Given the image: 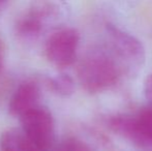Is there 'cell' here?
Instances as JSON below:
<instances>
[{
    "mask_svg": "<svg viewBox=\"0 0 152 151\" xmlns=\"http://www.w3.org/2000/svg\"><path fill=\"white\" fill-rule=\"evenodd\" d=\"M78 78L89 93H99L111 88L119 79L115 61L104 53H94L83 59L78 67Z\"/></svg>",
    "mask_w": 152,
    "mask_h": 151,
    "instance_id": "6da1fadb",
    "label": "cell"
},
{
    "mask_svg": "<svg viewBox=\"0 0 152 151\" xmlns=\"http://www.w3.org/2000/svg\"><path fill=\"white\" fill-rule=\"evenodd\" d=\"M108 126L116 135L141 148H152V106L136 115L118 114L109 118Z\"/></svg>",
    "mask_w": 152,
    "mask_h": 151,
    "instance_id": "7a4b0ae2",
    "label": "cell"
},
{
    "mask_svg": "<svg viewBox=\"0 0 152 151\" xmlns=\"http://www.w3.org/2000/svg\"><path fill=\"white\" fill-rule=\"evenodd\" d=\"M79 40V33L74 28H62L55 31L46 42V57L57 67L69 66L77 58Z\"/></svg>",
    "mask_w": 152,
    "mask_h": 151,
    "instance_id": "3957f363",
    "label": "cell"
},
{
    "mask_svg": "<svg viewBox=\"0 0 152 151\" xmlns=\"http://www.w3.org/2000/svg\"><path fill=\"white\" fill-rule=\"evenodd\" d=\"M23 133L42 151L50 146L54 137V120L46 108L36 107L21 117Z\"/></svg>",
    "mask_w": 152,
    "mask_h": 151,
    "instance_id": "277c9868",
    "label": "cell"
},
{
    "mask_svg": "<svg viewBox=\"0 0 152 151\" xmlns=\"http://www.w3.org/2000/svg\"><path fill=\"white\" fill-rule=\"evenodd\" d=\"M107 30L117 55L128 66L137 67L144 63L145 49L138 38L112 24L107 26Z\"/></svg>",
    "mask_w": 152,
    "mask_h": 151,
    "instance_id": "5b68a950",
    "label": "cell"
},
{
    "mask_svg": "<svg viewBox=\"0 0 152 151\" xmlns=\"http://www.w3.org/2000/svg\"><path fill=\"white\" fill-rule=\"evenodd\" d=\"M39 89L33 82H25L19 86L10 99L8 111L12 116L22 117L30 110L37 107Z\"/></svg>",
    "mask_w": 152,
    "mask_h": 151,
    "instance_id": "8992f818",
    "label": "cell"
},
{
    "mask_svg": "<svg viewBox=\"0 0 152 151\" xmlns=\"http://www.w3.org/2000/svg\"><path fill=\"white\" fill-rule=\"evenodd\" d=\"M53 9L50 4L40 3L34 6L30 12H28L18 23V31L23 35L32 36L37 34L42 29V24L52 14Z\"/></svg>",
    "mask_w": 152,
    "mask_h": 151,
    "instance_id": "52a82bcc",
    "label": "cell"
},
{
    "mask_svg": "<svg viewBox=\"0 0 152 151\" xmlns=\"http://www.w3.org/2000/svg\"><path fill=\"white\" fill-rule=\"evenodd\" d=\"M1 151H40L38 150L23 131L18 129L5 131L0 137Z\"/></svg>",
    "mask_w": 152,
    "mask_h": 151,
    "instance_id": "ba28073f",
    "label": "cell"
},
{
    "mask_svg": "<svg viewBox=\"0 0 152 151\" xmlns=\"http://www.w3.org/2000/svg\"><path fill=\"white\" fill-rule=\"evenodd\" d=\"M50 85L53 88V90L56 91L60 95H69L74 92L75 83L72 77L68 75H59L56 78H53L50 80Z\"/></svg>",
    "mask_w": 152,
    "mask_h": 151,
    "instance_id": "9c48e42d",
    "label": "cell"
},
{
    "mask_svg": "<svg viewBox=\"0 0 152 151\" xmlns=\"http://www.w3.org/2000/svg\"><path fill=\"white\" fill-rule=\"evenodd\" d=\"M58 151H92V149L86 142L79 138L69 137L62 141L58 147Z\"/></svg>",
    "mask_w": 152,
    "mask_h": 151,
    "instance_id": "30bf717a",
    "label": "cell"
},
{
    "mask_svg": "<svg viewBox=\"0 0 152 151\" xmlns=\"http://www.w3.org/2000/svg\"><path fill=\"white\" fill-rule=\"evenodd\" d=\"M144 93L149 101V106H152V74H150L144 82Z\"/></svg>",
    "mask_w": 152,
    "mask_h": 151,
    "instance_id": "8fae6325",
    "label": "cell"
},
{
    "mask_svg": "<svg viewBox=\"0 0 152 151\" xmlns=\"http://www.w3.org/2000/svg\"><path fill=\"white\" fill-rule=\"evenodd\" d=\"M2 63H3V48H2V44L0 42V69L2 67Z\"/></svg>",
    "mask_w": 152,
    "mask_h": 151,
    "instance_id": "7c38bea8",
    "label": "cell"
},
{
    "mask_svg": "<svg viewBox=\"0 0 152 151\" xmlns=\"http://www.w3.org/2000/svg\"><path fill=\"white\" fill-rule=\"evenodd\" d=\"M6 4V2L5 1H3V0H0V9H1L2 7H3L4 5Z\"/></svg>",
    "mask_w": 152,
    "mask_h": 151,
    "instance_id": "4fadbf2b",
    "label": "cell"
}]
</instances>
